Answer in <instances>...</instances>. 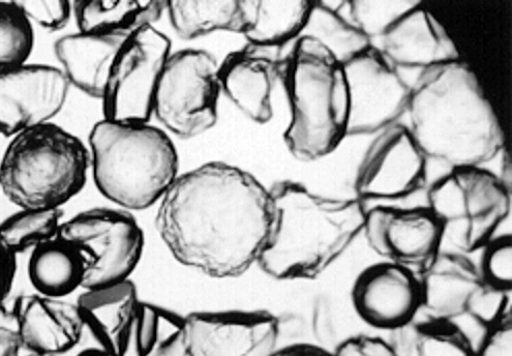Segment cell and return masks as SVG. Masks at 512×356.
<instances>
[{"instance_id":"1f68e13d","label":"cell","mask_w":512,"mask_h":356,"mask_svg":"<svg viewBox=\"0 0 512 356\" xmlns=\"http://www.w3.org/2000/svg\"><path fill=\"white\" fill-rule=\"evenodd\" d=\"M417 2H368V0H354L347 3L351 22L358 31L370 41L382 38L407 11L412 9Z\"/></svg>"},{"instance_id":"7c38bea8","label":"cell","mask_w":512,"mask_h":356,"mask_svg":"<svg viewBox=\"0 0 512 356\" xmlns=\"http://www.w3.org/2000/svg\"><path fill=\"white\" fill-rule=\"evenodd\" d=\"M348 87L347 136L376 135L408 110L411 86L373 47L344 66Z\"/></svg>"},{"instance_id":"e575fe53","label":"cell","mask_w":512,"mask_h":356,"mask_svg":"<svg viewBox=\"0 0 512 356\" xmlns=\"http://www.w3.org/2000/svg\"><path fill=\"white\" fill-rule=\"evenodd\" d=\"M475 356H512V313L487 329Z\"/></svg>"},{"instance_id":"484cf974","label":"cell","mask_w":512,"mask_h":356,"mask_svg":"<svg viewBox=\"0 0 512 356\" xmlns=\"http://www.w3.org/2000/svg\"><path fill=\"white\" fill-rule=\"evenodd\" d=\"M166 12L176 34L186 40L215 32L244 35L247 27L244 0L167 2Z\"/></svg>"},{"instance_id":"7402d4cb","label":"cell","mask_w":512,"mask_h":356,"mask_svg":"<svg viewBox=\"0 0 512 356\" xmlns=\"http://www.w3.org/2000/svg\"><path fill=\"white\" fill-rule=\"evenodd\" d=\"M128 39L78 32L59 38L54 52L71 86L102 99L115 58Z\"/></svg>"},{"instance_id":"ac0fdd59","label":"cell","mask_w":512,"mask_h":356,"mask_svg":"<svg viewBox=\"0 0 512 356\" xmlns=\"http://www.w3.org/2000/svg\"><path fill=\"white\" fill-rule=\"evenodd\" d=\"M283 61L277 49L248 43L219 66L221 92L250 120L265 124L273 117V93Z\"/></svg>"},{"instance_id":"52a82bcc","label":"cell","mask_w":512,"mask_h":356,"mask_svg":"<svg viewBox=\"0 0 512 356\" xmlns=\"http://www.w3.org/2000/svg\"><path fill=\"white\" fill-rule=\"evenodd\" d=\"M429 210L463 253L483 249L507 218L510 189L481 167L451 169L429 191Z\"/></svg>"},{"instance_id":"ffe728a7","label":"cell","mask_w":512,"mask_h":356,"mask_svg":"<svg viewBox=\"0 0 512 356\" xmlns=\"http://www.w3.org/2000/svg\"><path fill=\"white\" fill-rule=\"evenodd\" d=\"M390 65L425 71L460 61L461 54L442 24L417 3L380 39Z\"/></svg>"},{"instance_id":"ab89813d","label":"cell","mask_w":512,"mask_h":356,"mask_svg":"<svg viewBox=\"0 0 512 356\" xmlns=\"http://www.w3.org/2000/svg\"><path fill=\"white\" fill-rule=\"evenodd\" d=\"M21 344L15 329L0 325V356H21Z\"/></svg>"},{"instance_id":"d6a6232c","label":"cell","mask_w":512,"mask_h":356,"mask_svg":"<svg viewBox=\"0 0 512 356\" xmlns=\"http://www.w3.org/2000/svg\"><path fill=\"white\" fill-rule=\"evenodd\" d=\"M481 276L492 287L510 293L512 290V239L503 235L483 248L478 266Z\"/></svg>"},{"instance_id":"d4e9b609","label":"cell","mask_w":512,"mask_h":356,"mask_svg":"<svg viewBox=\"0 0 512 356\" xmlns=\"http://www.w3.org/2000/svg\"><path fill=\"white\" fill-rule=\"evenodd\" d=\"M249 44L280 49L303 36L313 2L306 0H244Z\"/></svg>"},{"instance_id":"603a6c76","label":"cell","mask_w":512,"mask_h":356,"mask_svg":"<svg viewBox=\"0 0 512 356\" xmlns=\"http://www.w3.org/2000/svg\"><path fill=\"white\" fill-rule=\"evenodd\" d=\"M93 258L79 244L57 236L30 252L27 273L36 293L65 299L83 288Z\"/></svg>"},{"instance_id":"836d02e7","label":"cell","mask_w":512,"mask_h":356,"mask_svg":"<svg viewBox=\"0 0 512 356\" xmlns=\"http://www.w3.org/2000/svg\"><path fill=\"white\" fill-rule=\"evenodd\" d=\"M33 26L50 33L63 31L73 16V5L65 0H23L17 2Z\"/></svg>"},{"instance_id":"9c48e42d","label":"cell","mask_w":512,"mask_h":356,"mask_svg":"<svg viewBox=\"0 0 512 356\" xmlns=\"http://www.w3.org/2000/svg\"><path fill=\"white\" fill-rule=\"evenodd\" d=\"M83 247L93 258L83 289L131 280L144 250V235L131 212L119 207L83 211L60 227L59 235Z\"/></svg>"},{"instance_id":"5b68a950","label":"cell","mask_w":512,"mask_h":356,"mask_svg":"<svg viewBox=\"0 0 512 356\" xmlns=\"http://www.w3.org/2000/svg\"><path fill=\"white\" fill-rule=\"evenodd\" d=\"M88 151L99 192L128 212L158 204L179 175L170 136L148 123L103 118L90 131Z\"/></svg>"},{"instance_id":"cb8c5ba5","label":"cell","mask_w":512,"mask_h":356,"mask_svg":"<svg viewBox=\"0 0 512 356\" xmlns=\"http://www.w3.org/2000/svg\"><path fill=\"white\" fill-rule=\"evenodd\" d=\"M73 16L79 32L117 36L129 39L142 29L154 26L166 11L167 2L160 0H102L76 2Z\"/></svg>"},{"instance_id":"9a60e30c","label":"cell","mask_w":512,"mask_h":356,"mask_svg":"<svg viewBox=\"0 0 512 356\" xmlns=\"http://www.w3.org/2000/svg\"><path fill=\"white\" fill-rule=\"evenodd\" d=\"M427 158L409 129L394 125L377 134L355 175L357 199L397 200L426 183Z\"/></svg>"},{"instance_id":"30bf717a","label":"cell","mask_w":512,"mask_h":356,"mask_svg":"<svg viewBox=\"0 0 512 356\" xmlns=\"http://www.w3.org/2000/svg\"><path fill=\"white\" fill-rule=\"evenodd\" d=\"M169 39L154 26L120 48L101 99L109 121L147 124L154 113L159 80L171 55Z\"/></svg>"},{"instance_id":"4316f807","label":"cell","mask_w":512,"mask_h":356,"mask_svg":"<svg viewBox=\"0 0 512 356\" xmlns=\"http://www.w3.org/2000/svg\"><path fill=\"white\" fill-rule=\"evenodd\" d=\"M303 36L319 42L343 66L372 47L371 41L352 22L322 2H313Z\"/></svg>"},{"instance_id":"5bb4252c","label":"cell","mask_w":512,"mask_h":356,"mask_svg":"<svg viewBox=\"0 0 512 356\" xmlns=\"http://www.w3.org/2000/svg\"><path fill=\"white\" fill-rule=\"evenodd\" d=\"M363 232L371 250L383 261L420 277L441 253L443 228L429 210L378 206L367 211Z\"/></svg>"},{"instance_id":"8fae6325","label":"cell","mask_w":512,"mask_h":356,"mask_svg":"<svg viewBox=\"0 0 512 356\" xmlns=\"http://www.w3.org/2000/svg\"><path fill=\"white\" fill-rule=\"evenodd\" d=\"M419 280L423 309L431 318L454 321L470 316L489 329L511 313L509 293L489 285L464 255L441 252Z\"/></svg>"},{"instance_id":"7a4b0ae2","label":"cell","mask_w":512,"mask_h":356,"mask_svg":"<svg viewBox=\"0 0 512 356\" xmlns=\"http://www.w3.org/2000/svg\"><path fill=\"white\" fill-rule=\"evenodd\" d=\"M407 111L421 152L451 169L481 167L502 150L497 114L462 59L421 71L411 86Z\"/></svg>"},{"instance_id":"8992f818","label":"cell","mask_w":512,"mask_h":356,"mask_svg":"<svg viewBox=\"0 0 512 356\" xmlns=\"http://www.w3.org/2000/svg\"><path fill=\"white\" fill-rule=\"evenodd\" d=\"M89 170L88 147L49 123L11 138L0 160V192L20 210H58L82 191Z\"/></svg>"},{"instance_id":"44dd1931","label":"cell","mask_w":512,"mask_h":356,"mask_svg":"<svg viewBox=\"0 0 512 356\" xmlns=\"http://www.w3.org/2000/svg\"><path fill=\"white\" fill-rule=\"evenodd\" d=\"M140 301L134 283L84 289L75 303L85 330L110 356H127Z\"/></svg>"},{"instance_id":"f35d334b","label":"cell","mask_w":512,"mask_h":356,"mask_svg":"<svg viewBox=\"0 0 512 356\" xmlns=\"http://www.w3.org/2000/svg\"><path fill=\"white\" fill-rule=\"evenodd\" d=\"M270 356H336L334 351L318 344L298 343L279 347Z\"/></svg>"},{"instance_id":"d590c367","label":"cell","mask_w":512,"mask_h":356,"mask_svg":"<svg viewBox=\"0 0 512 356\" xmlns=\"http://www.w3.org/2000/svg\"><path fill=\"white\" fill-rule=\"evenodd\" d=\"M336 356H401L395 346L385 340L367 336H352L334 350Z\"/></svg>"},{"instance_id":"83f0119b","label":"cell","mask_w":512,"mask_h":356,"mask_svg":"<svg viewBox=\"0 0 512 356\" xmlns=\"http://www.w3.org/2000/svg\"><path fill=\"white\" fill-rule=\"evenodd\" d=\"M401 356H475L470 339L454 321L430 318L401 330Z\"/></svg>"},{"instance_id":"f1b7e54d","label":"cell","mask_w":512,"mask_h":356,"mask_svg":"<svg viewBox=\"0 0 512 356\" xmlns=\"http://www.w3.org/2000/svg\"><path fill=\"white\" fill-rule=\"evenodd\" d=\"M185 318L169 309L140 302L133 332L137 356H156L182 346Z\"/></svg>"},{"instance_id":"2e32d148","label":"cell","mask_w":512,"mask_h":356,"mask_svg":"<svg viewBox=\"0 0 512 356\" xmlns=\"http://www.w3.org/2000/svg\"><path fill=\"white\" fill-rule=\"evenodd\" d=\"M70 88L65 74L54 66L27 63L0 73V136L11 139L53 123Z\"/></svg>"},{"instance_id":"60d3db41","label":"cell","mask_w":512,"mask_h":356,"mask_svg":"<svg viewBox=\"0 0 512 356\" xmlns=\"http://www.w3.org/2000/svg\"><path fill=\"white\" fill-rule=\"evenodd\" d=\"M76 356H110L103 349L99 347L86 348L80 351Z\"/></svg>"},{"instance_id":"e0dca14e","label":"cell","mask_w":512,"mask_h":356,"mask_svg":"<svg viewBox=\"0 0 512 356\" xmlns=\"http://www.w3.org/2000/svg\"><path fill=\"white\" fill-rule=\"evenodd\" d=\"M352 304L357 316L371 328L401 331L423 309L419 277L394 263L373 264L356 278Z\"/></svg>"},{"instance_id":"d6986e66","label":"cell","mask_w":512,"mask_h":356,"mask_svg":"<svg viewBox=\"0 0 512 356\" xmlns=\"http://www.w3.org/2000/svg\"><path fill=\"white\" fill-rule=\"evenodd\" d=\"M11 316L27 353L62 356L79 344L85 330L75 303L38 293L18 296Z\"/></svg>"},{"instance_id":"277c9868","label":"cell","mask_w":512,"mask_h":356,"mask_svg":"<svg viewBox=\"0 0 512 356\" xmlns=\"http://www.w3.org/2000/svg\"><path fill=\"white\" fill-rule=\"evenodd\" d=\"M290 107L284 140L301 162L333 154L347 136L348 87L342 64L319 42L300 37L283 61Z\"/></svg>"},{"instance_id":"6da1fadb","label":"cell","mask_w":512,"mask_h":356,"mask_svg":"<svg viewBox=\"0 0 512 356\" xmlns=\"http://www.w3.org/2000/svg\"><path fill=\"white\" fill-rule=\"evenodd\" d=\"M158 204L156 226L168 251L212 278H236L258 264L273 228L269 189L222 162L178 175Z\"/></svg>"},{"instance_id":"3957f363","label":"cell","mask_w":512,"mask_h":356,"mask_svg":"<svg viewBox=\"0 0 512 356\" xmlns=\"http://www.w3.org/2000/svg\"><path fill=\"white\" fill-rule=\"evenodd\" d=\"M269 192L273 228L258 265L271 278L316 279L363 232L367 211L357 198L321 196L290 181L277 183Z\"/></svg>"},{"instance_id":"ba28073f","label":"cell","mask_w":512,"mask_h":356,"mask_svg":"<svg viewBox=\"0 0 512 356\" xmlns=\"http://www.w3.org/2000/svg\"><path fill=\"white\" fill-rule=\"evenodd\" d=\"M219 64L204 50L171 53L158 83L154 113L165 132L190 139L212 129L219 115Z\"/></svg>"},{"instance_id":"f546056e","label":"cell","mask_w":512,"mask_h":356,"mask_svg":"<svg viewBox=\"0 0 512 356\" xmlns=\"http://www.w3.org/2000/svg\"><path fill=\"white\" fill-rule=\"evenodd\" d=\"M64 223V211L20 210L0 222V235L17 255L32 252L59 235Z\"/></svg>"},{"instance_id":"b9f144b4","label":"cell","mask_w":512,"mask_h":356,"mask_svg":"<svg viewBox=\"0 0 512 356\" xmlns=\"http://www.w3.org/2000/svg\"><path fill=\"white\" fill-rule=\"evenodd\" d=\"M24 356H49V355H40V354L27 353V355H24Z\"/></svg>"},{"instance_id":"4fadbf2b","label":"cell","mask_w":512,"mask_h":356,"mask_svg":"<svg viewBox=\"0 0 512 356\" xmlns=\"http://www.w3.org/2000/svg\"><path fill=\"white\" fill-rule=\"evenodd\" d=\"M280 324L266 311L197 312L185 318V356H270L279 348Z\"/></svg>"},{"instance_id":"8d00e7d4","label":"cell","mask_w":512,"mask_h":356,"mask_svg":"<svg viewBox=\"0 0 512 356\" xmlns=\"http://www.w3.org/2000/svg\"><path fill=\"white\" fill-rule=\"evenodd\" d=\"M18 256L8 247L0 235V312L11 294L17 274Z\"/></svg>"},{"instance_id":"4dcf8cb0","label":"cell","mask_w":512,"mask_h":356,"mask_svg":"<svg viewBox=\"0 0 512 356\" xmlns=\"http://www.w3.org/2000/svg\"><path fill=\"white\" fill-rule=\"evenodd\" d=\"M35 40V28L18 3L0 2V73L27 64Z\"/></svg>"},{"instance_id":"74e56055","label":"cell","mask_w":512,"mask_h":356,"mask_svg":"<svg viewBox=\"0 0 512 356\" xmlns=\"http://www.w3.org/2000/svg\"><path fill=\"white\" fill-rule=\"evenodd\" d=\"M313 330L315 338L320 346L328 349L329 344L337 340V333L333 322V316L327 301L324 298L317 300L313 312Z\"/></svg>"}]
</instances>
